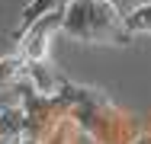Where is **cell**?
<instances>
[{
  "instance_id": "cell-4",
  "label": "cell",
  "mask_w": 151,
  "mask_h": 144,
  "mask_svg": "<svg viewBox=\"0 0 151 144\" xmlns=\"http://www.w3.org/2000/svg\"><path fill=\"white\" fill-rule=\"evenodd\" d=\"M0 144H26V115L23 103L0 109Z\"/></svg>"
},
{
  "instance_id": "cell-3",
  "label": "cell",
  "mask_w": 151,
  "mask_h": 144,
  "mask_svg": "<svg viewBox=\"0 0 151 144\" xmlns=\"http://www.w3.org/2000/svg\"><path fill=\"white\" fill-rule=\"evenodd\" d=\"M55 32H61V10H52V13L39 16L35 23H29L23 32H16L13 38L19 42V55L26 58L29 64L42 67V64H48Z\"/></svg>"
},
{
  "instance_id": "cell-7",
  "label": "cell",
  "mask_w": 151,
  "mask_h": 144,
  "mask_svg": "<svg viewBox=\"0 0 151 144\" xmlns=\"http://www.w3.org/2000/svg\"><path fill=\"white\" fill-rule=\"evenodd\" d=\"M132 144H151V131H142V135H135V141Z\"/></svg>"
},
{
  "instance_id": "cell-1",
  "label": "cell",
  "mask_w": 151,
  "mask_h": 144,
  "mask_svg": "<svg viewBox=\"0 0 151 144\" xmlns=\"http://www.w3.org/2000/svg\"><path fill=\"white\" fill-rule=\"evenodd\" d=\"M52 93H58L61 99H64L71 118L96 144H132L135 141L129 115L122 112L106 93L90 90V86H74V83H68V80H61V86L52 90Z\"/></svg>"
},
{
  "instance_id": "cell-6",
  "label": "cell",
  "mask_w": 151,
  "mask_h": 144,
  "mask_svg": "<svg viewBox=\"0 0 151 144\" xmlns=\"http://www.w3.org/2000/svg\"><path fill=\"white\" fill-rule=\"evenodd\" d=\"M125 29L132 35H151V0L135 3L129 13H125Z\"/></svg>"
},
{
  "instance_id": "cell-5",
  "label": "cell",
  "mask_w": 151,
  "mask_h": 144,
  "mask_svg": "<svg viewBox=\"0 0 151 144\" xmlns=\"http://www.w3.org/2000/svg\"><path fill=\"white\" fill-rule=\"evenodd\" d=\"M68 0H29L26 6H23V13H19V26H16V32H23V29L29 26V23H35L39 16H45V13H52V10H61ZM119 3V0H116ZM13 32V35H16Z\"/></svg>"
},
{
  "instance_id": "cell-2",
  "label": "cell",
  "mask_w": 151,
  "mask_h": 144,
  "mask_svg": "<svg viewBox=\"0 0 151 144\" xmlns=\"http://www.w3.org/2000/svg\"><path fill=\"white\" fill-rule=\"evenodd\" d=\"M61 32L81 45H129L135 38L116 0H68L61 6Z\"/></svg>"
}]
</instances>
